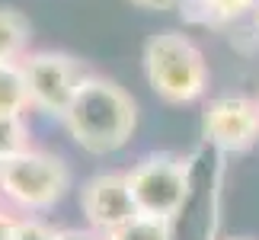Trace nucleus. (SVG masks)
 <instances>
[{
    "mask_svg": "<svg viewBox=\"0 0 259 240\" xmlns=\"http://www.w3.org/2000/svg\"><path fill=\"white\" fill-rule=\"evenodd\" d=\"M132 7H141V10H154V13H163V10H176L183 7L186 0H128Z\"/></svg>",
    "mask_w": 259,
    "mask_h": 240,
    "instance_id": "14",
    "label": "nucleus"
},
{
    "mask_svg": "<svg viewBox=\"0 0 259 240\" xmlns=\"http://www.w3.org/2000/svg\"><path fill=\"white\" fill-rule=\"evenodd\" d=\"M205 144L221 154H243L259 141V103L250 96H218L202 115Z\"/></svg>",
    "mask_w": 259,
    "mask_h": 240,
    "instance_id": "6",
    "label": "nucleus"
},
{
    "mask_svg": "<svg viewBox=\"0 0 259 240\" xmlns=\"http://www.w3.org/2000/svg\"><path fill=\"white\" fill-rule=\"evenodd\" d=\"M32 26L13 7H0V61H23L29 55Z\"/></svg>",
    "mask_w": 259,
    "mask_h": 240,
    "instance_id": "9",
    "label": "nucleus"
},
{
    "mask_svg": "<svg viewBox=\"0 0 259 240\" xmlns=\"http://www.w3.org/2000/svg\"><path fill=\"white\" fill-rule=\"evenodd\" d=\"M103 240H173V224L166 218H151V215H135L132 221L115 227Z\"/></svg>",
    "mask_w": 259,
    "mask_h": 240,
    "instance_id": "11",
    "label": "nucleus"
},
{
    "mask_svg": "<svg viewBox=\"0 0 259 240\" xmlns=\"http://www.w3.org/2000/svg\"><path fill=\"white\" fill-rule=\"evenodd\" d=\"M58 231L52 224L38 221V218H19L16 221V231H13V240H55Z\"/></svg>",
    "mask_w": 259,
    "mask_h": 240,
    "instance_id": "13",
    "label": "nucleus"
},
{
    "mask_svg": "<svg viewBox=\"0 0 259 240\" xmlns=\"http://www.w3.org/2000/svg\"><path fill=\"white\" fill-rule=\"evenodd\" d=\"M16 221H19V218H13V215L7 212V208H0V240H13Z\"/></svg>",
    "mask_w": 259,
    "mask_h": 240,
    "instance_id": "16",
    "label": "nucleus"
},
{
    "mask_svg": "<svg viewBox=\"0 0 259 240\" xmlns=\"http://www.w3.org/2000/svg\"><path fill=\"white\" fill-rule=\"evenodd\" d=\"M198 10L195 19L208 26L218 23H234V19H243L246 13H256L259 0H186L183 10Z\"/></svg>",
    "mask_w": 259,
    "mask_h": 240,
    "instance_id": "10",
    "label": "nucleus"
},
{
    "mask_svg": "<svg viewBox=\"0 0 259 240\" xmlns=\"http://www.w3.org/2000/svg\"><path fill=\"white\" fill-rule=\"evenodd\" d=\"M32 109L19 61H0V118H23Z\"/></svg>",
    "mask_w": 259,
    "mask_h": 240,
    "instance_id": "8",
    "label": "nucleus"
},
{
    "mask_svg": "<svg viewBox=\"0 0 259 240\" xmlns=\"http://www.w3.org/2000/svg\"><path fill=\"white\" fill-rule=\"evenodd\" d=\"M61 122L80 151L93 154V157H106V154L122 151L135 138L138 103L115 80L87 74Z\"/></svg>",
    "mask_w": 259,
    "mask_h": 240,
    "instance_id": "1",
    "label": "nucleus"
},
{
    "mask_svg": "<svg viewBox=\"0 0 259 240\" xmlns=\"http://www.w3.org/2000/svg\"><path fill=\"white\" fill-rule=\"evenodd\" d=\"M71 189V167L52 151H19L0 160V195L23 212H48Z\"/></svg>",
    "mask_w": 259,
    "mask_h": 240,
    "instance_id": "3",
    "label": "nucleus"
},
{
    "mask_svg": "<svg viewBox=\"0 0 259 240\" xmlns=\"http://www.w3.org/2000/svg\"><path fill=\"white\" fill-rule=\"evenodd\" d=\"M144 77L170 106H192L208 93V61L189 35L176 29L154 32L144 42Z\"/></svg>",
    "mask_w": 259,
    "mask_h": 240,
    "instance_id": "2",
    "label": "nucleus"
},
{
    "mask_svg": "<svg viewBox=\"0 0 259 240\" xmlns=\"http://www.w3.org/2000/svg\"><path fill=\"white\" fill-rule=\"evenodd\" d=\"M253 19H256V32H259V7H256V13H253Z\"/></svg>",
    "mask_w": 259,
    "mask_h": 240,
    "instance_id": "17",
    "label": "nucleus"
},
{
    "mask_svg": "<svg viewBox=\"0 0 259 240\" xmlns=\"http://www.w3.org/2000/svg\"><path fill=\"white\" fill-rule=\"evenodd\" d=\"M80 212L87 218L90 231L96 234H112L115 227L132 221L138 215V205L128 189L125 173H96L80 186Z\"/></svg>",
    "mask_w": 259,
    "mask_h": 240,
    "instance_id": "7",
    "label": "nucleus"
},
{
    "mask_svg": "<svg viewBox=\"0 0 259 240\" xmlns=\"http://www.w3.org/2000/svg\"><path fill=\"white\" fill-rule=\"evenodd\" d=\"M29 128L23 118H0V160L29 151Z\"/></svg>",
    "mask_w": 259,
    "mask_h": 240,
    "instance_id": "12",
    "label": "nucleus"
},
{
    "mask_svg": "<svg viewBox=\"0 0 259 240\" xmlns=\"http://www.w3.org/2000/svg\"><path fill=\"white\" fill-rule=\"evenodd\" d=\"M55 240H103V234H96V231H77V227H61Z\"/></svg>",
    "mask_w": 259,
    "mask_h": 240,
    "instance_id": "15",
    "label": "nucleus"
},
{
    "mask_svg": "<svg viewBox=\"0 0 259 240\" xmlns=\"http://www.w3.org/2000/svg\"><path fill=\"white\" fill-rule=\"evenodd\" d=\"M23 74H26V87H29V99L32 109L52 115V118H64V112L71 109L77 90L83 84V64L67 52H29L23 61Z\"/></svg>",
    "mask_w": 259,
    "mask_h": 240,
    "instance_id": "5",
    "label": "nucleus"
},
{
    "mask_svg": "<svg viewBox=\"0 0 259 240\" xmlns=\"http://www.w3.org/2000/svg\"><path fill=\"white\" fill-rule=\"evenodd\" d=\"M128 189L138 205V215L173 221L192 186V157L151 154L128 170Z\"/></svg>",
    "mask_w": 259,
    "mask_h": 240,
    "instance_id": "4",
    "label": "nucleus"
}]
</instances>
